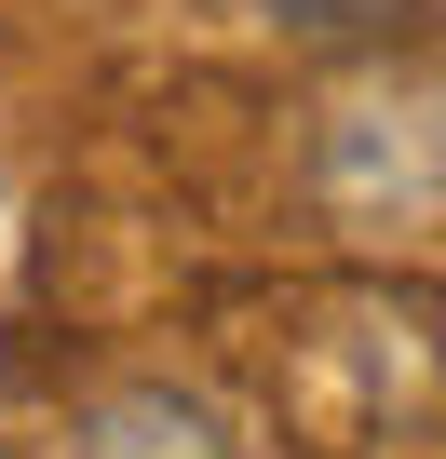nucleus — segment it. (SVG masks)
<instances>
[{"instance_id": "nucleus-1", "label": "nucleus", "mask_w": 446, "mask_h": 459, "mask_svg": "<svg viewBox=\"0 0 446 459\" xmlns=\"http://www.w3.org/2000/svg\"><path fill=\"white\" fill-rule=\"evenodd\" d=\"M68 459H244V446H231V419H216L203 392H162L149 378V392H109Z\"/></svg>"}, {"instance_id": "nucleus-2", "label": "nucleus", "mask_w": 446, "mask_h": 459, "mask_svg": "<svg viewBox=\"0 0 446 459\" xmlns=\"http://www.w3.org/2000/svg\"><path fill=\"white\" fill-rule=\"evenodd\" d=\"M271 28H311V41H352V28H392L406 0H258Z\"/></svg>"}]
</instances>
